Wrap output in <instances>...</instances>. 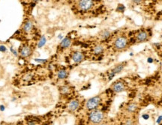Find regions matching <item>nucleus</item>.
<instances>
[{
	"mask_svg": "<svg viewBox=\"0 0 162 125\" xmlns=\"http://www.w3.org/2000/svg\"><path fill=\"white\" fill-rule=\"evenodd\" d=\"M33 76L31 74H26L24 76H23V80L24 81H30L32 80Z\"/></svg>",
	"mask_w": 162,
	"mask_h": 125,
	"instance_id": "nucleus-18",
	"label": "nucleus"
},
{
	"mask_svg": "<svg viewBox=\"0 0 162 125\" xmlns=\"http://www.w3.org/2000/svg\"><path fill=\"white\" fill-rule=\"evenodd\" d=\"M32 52V50L28 46H24L20 50V54L23 57H27Z\"/></svg>",
	"mask_w": 162,
	"mask_h": 125,
	"instance_id": "nucleus-8",
	"label": "nucleus"
},
{
	"mask_svg": "<svg viewBox=\"0 0 162 125\" xmlns=\"http://www.w3.org/2000/svg\"><path fill=\"white\" fill-rule=\"evenodd\" d=\"M0 110H1V111L5 110V106H0Z\"/></svg>",
	"mask_w": 162,
	"mask_h": 125,
	"instance_id": "nucleus-28",
	"label": "nucleus"
},
{
	"mask_svg": "<svg viewBox=\"0 0 162 125\" xmlns=\"http://www.w3.org/2000/svg\"><path fill=\"white\" fill-rule=\"evenodd\" d=\"M0 51H1V52H5L6 51V47L5 46H0Z\"/></svg>",
	"mask_w": 162,
	"mask_h": 125,
	"instance_id": "nucleus-22",
	"label": "nucleus"
},
{
	"mask_svg": "<svg viewBox=\"0 0 162 125\" xmlns=\"http://www.w3.org/2000/svg\"><path fill=\"white\" fill-rule=\"evenodd\" d=\"M125 125H133V121L131 119H128L125 121Z\"/></svg>",
	"mask_w": 162,
	"mask_h": 125,
	"instance_id": "nucleus-21",
	"label": "nucleus"
},
{
	"mask_svg": "<svg viewBox=\"0 0 162 125\" xmlns=\"http://www.w3.org/2000/svg\"><path fill=\"white\" fill-rule=\"evenodd\" d=\"M110 35V32L109 31H104L101 35V39H103V40H105V39L109 37Z\"/></svg>",
	"mask_w": 162,
	"mask_h": 125,
	"instance_id": "nucleus-16",
	"label": "nucleus"
},
{
	"mask_svg": "<svg viewBox=\"0 0 162 125\" xmlns=\"http://www.w3.org/2000/svg\"><path fill=\"white\" fill-rule=\"evenodd\" d=\"M62 37H63V36H62V35H61V34L58 36V38L59 39H62Z\"/></svg>",
	"mask_w": 162,
	"mask_h": 125,
	"instance_id": "nucleus-29",
	"label": "nucleus"
},
{
	"mask_svg": "<svg viewBox=\"0 0 162 125\" xmlns=\"http://www.w3.org/2000/svg\"><path fill=\"white\" fill-rule=\"evenodd\" d=\"M104 51V47L101 45H97L94 48V53L95 55H99L101 54Z\"/></svg>",
	"mask_w": 162,
	"mask_h": 125,
	"instance_id": "nucleus-15",
	"label": "nucleus"
},
{
	"mask_svg": "<svg viewBox=\"0 0 162 125\" xmlns=\"http://www.w3.org/2000/svg\"><path fill=\"white\" fill-rule=\"evenodd\" d=\"M143 118L144 119H148L149 118V115H143Z\"/></svg>",
	"mask_w": 162,
	"mask_h": 125,
	"instance_id": "nucleus-27",
	"label": "nucleus"
},
{
	"mask_svg": "<svg viewBox=\"0 0 162 125\" xmlns=\"http://www.w3.org/2000/svg\"><path fill=\"white\" fill-rule=\"evenodd\" d=\"M101 125H106V124H101Z\"/></svg>",
	"mask_w": 162,
	"mask_h": 125,
	"instance_id": "nucleus-32",
	"label": "nucleus"
},
{
	"mask_svg": "<svg viewBox=\"0 0 162 125\" xmlns=\"http://www.w3.org/2000/svg\"><path fill=\"white\" fill-rule=\"evenodd\" d=\"M123 69H124V65H117L116 67H115L113 69L112 72H113L115 74H116L120 73Z\"/></svg>",
	"mask_w": 162,
	"mask_h": 125,
	"instance_id": "nucleus-14",
	"label": "nucleus"
},
{
	"mask_svg": "<svg viewBox=\"0 0 162 125\" xmlns=\"http://www.w3.org/2000/svg\"><path fill=\"white\" fill-rule=\"evenodd\" d=\"M46 41H47V40H46V37H45L44 36H43V37L40 39L39 43H38V47L41 48V47H42V46H44V44H46Z\"/></svg>",
	"mask_w": 162,
	"mask_h": 125,
	"instance_id": "nucleus-17",
	"label": "nucleus"
},
{
	"mask_svg": "<svg viewBox=\"0 0 162 125\" xmlns=\"http://www.w3.org/2000/svg\"><path fill=\"white\" fill-rule=\"evenodd\" d=\"M113 89L115 92L116 93H119V92H122L125 90V85L122 82H115L113 85Z\"/></svg>",
	"mask_w": 162,
	"mask_h": 125,
	"instance_id": "nucleus-5",
	"label": "nucleus"
},
{
	"mask_svg": "<svg viewBox=\"0 0 162 125\" xmlns=\"http://www.w3.org/2000/svg\"><path fill=\"white\" fill-rule=\"evenodd\" d=\"M137 109V104L134 103H131L128 104V106H127V111L128 112H134Z\"/></svg>",
	"mask_w": 162,
	"mask_h": 125,
	"instance_id": "nucleus-13",
	"label": "nucleus"
},
{
	"mask_svg": "<svg viewBox=\"0 0 162 125\" xmlns=\"http://www.w3.org/2000/svg\"><path fill=\"white\" fill-rule=\"evenodd\" d=\"M115 75H116V74H115L113 72L111 71V72L109 74V75H108V80H111L113 79V78L115 76Z\"/></svg>",
	"mask_w": 162,
	"mask_h": 125,
	"instance_id": "nucleus-20",
	"label": "nucleus"
},
{
	"mask_svg": "<svg viewBox=\"0 0 162 125\" xmlns=\"http://www.w3.org/2000/svg\"><path fill=\"white\" fill-rule=\"evenodd\" d=\"M94 5L93 1H89V0H84V1H80L78 3L79 7L83 11H88L91 9Z\"/></svg>",
	"mask_w": 162,
	"mask_h": 125,
	"instance_id": "nucleus-4",
	"label": "nucleus"
},
{
	"mask_svg": "<svg viewBox=\"0 0 162 125\" xmlns=\"http://www.w3.org/2000/svg\"><path fill=\"white\" fill-rule=\"evenodd\" d=\"M128 44L127 39L125 37H119L116 38V40L114 42L115 47L118 50H122L124 49Z\"/></svg>",
	"mask_w": 162,
	"mask_h": 125,
	"instance_id": "nucleus-3",
	"label": "nucleus"
},
{
	"mask_svg": "<svg viewBox=\"0 0 162 125\" xmlns=\"http://www.w3.org/2000/svg\"><path fill=\"white\" fill-rule=\"evenodd\" d=\"M67 76H68V73L66 71H65V70H60L57 74V76L60 80L65 79V78L67 77Z\"/></svg>",
	"mask_w": 162,
	"mask_h": 125,
	"instance_id": "nucleus-12",
	"label": "nucleus"
},
{
	"mask_svg": "<svg viewBox=\"0 0 162 125\" xmlns=\"http://www.w3.org/2000/svg\"><path fill=\"white\" fill-rule=\"evenodd\" d=\"M83 57H84L83 54L82 52H74L73 55H72V56H71L72 60L74 62H76V63H79V62L82 61L83 59Z\"/></svg>",
	"mask_w": 162,
	"mask_h": 125,
	"instance_id": "nucleus-6",
	"label": "nucleus"
},
{
	"mask_svg": "<svg viewBox=\"0 0 162 125\" xmlns=\"http://www.w3.org/2000/svg\"><path fill=\"white\" fill-rule=\"evenodd\" d=\"M90 121L94 124H98L104 119V114L101 111L95 110L92 112L89 115Z\"/></svg>",
	"mask_w": 162,
	"mask_h": 125,
	"instance_id": "nucleus-1",
	"label": "nucleus"
},
{
	"mask_svg": "<svg viewBox=\"0 0 162 125\" xmlns=\"http://www.w3.org/2000/svg\"><path fill=\"white\" fill-rule=\"evenodd\" d=\"M71 39L69 37H65V38L63 39L60 45H61V46L62 48H67V47H68V46L71 45Z\"/></svg>",
	"mask_w": 162,
	"mask_h": 125,
	"instance_id": "nucleus-10",
	"label": "nucleus"
},
{
	"mask_svg": "<svg viewBox=\"0 0 162 125\" xmlns=\"http://www.w3.org/2000/svg\"><path fill=\"white\" fill-rule=\"evenodd\" d=\"M161 121H162V115H160L158 118V119H157V123L159 124V123L161 122Z\"/></svg>",
	"mask_w": 162,
	"mask_h": 125,
	"instance_id": "nucleus-24",
	"label": "nucleus"
},
{
	"mask_svg": "<svg viewBox=\"0 0 162 125\" xmlns=\"http://www.w3.org/2000/svg\"><path fill=\"white\" fill-rule=\"evenodd\" d=\"M79 106H80L79 101L77 100H73L68 104V109L70 111L74 112V111L77 110V109L79 108Z\"/></svg>",
	"mask_w": 162,
	"mask_h": 125,
	"instance_id": "nucleus-7",
	"label": "nucleus"
},
{
	"mask_svg": "<svg viewBox=\"0 0 162 125\" xmlns=\"http://www.w3.org/2000/svg\"><path fill=\"white\" fill-rule=\"evenodd\" d=\"M69 91H70V88H69L68 86H66V85L61 88V92L62 94H68Z\"/></svg>",
	"mask_w": 162,
	"mask_h": 125,
	"instance_id": "nucleus-19",
	"label": "nucleus"
},
{
	"mask_svg": "<svg viewBox=\"0 0 162 125\" xmlns=\"http://www.w3.org/2000/svg\"><path fill=\"white\" fill-rule=\"evenodd\" d=\"M147 61L149 62V63H152V62H153V59L152 58H148Z\"/></svg>",
	"mask_w": 162,
	"mask_h": 125,
	"instance_id": "nucleus-26",
	"label": "nucleus"
},
{
	"mask_svg": "<svg viewBox=\"0 0 162 125\" xmlns=\"http://www.w3.org/2000/svg\"><path fill=\"white\" fill-rule=\"evenodd\" d=\"M100 103H101V98L99 97H94L87 100L86 106L89 110H93L99 106Z\"/></svg>",
	"mask_w": 162,
	"mask_h": 125,
	"instance_id": "nucleus-2",
	"label": "nucleus"
},
{
	"mask_svg": "<svg viewBox=\"0 0 162 125\" xmlns=\"http://www.w3.org/2000/svg\"><path fill=\"white\" fill-rule=\"evenodd\" d=\"M35 61H37V62H41V63H44V62L47 61V60H45V59H35Z\"/></svg>",
	"mask_w": 162,
	"mask_h": 125,
	"instance_id": "nucleus-23",
	"label": "nucleus"
},
{
	"mask_svg": "<svg viewBox=\"0 0 162 125\" xmlns=\"http://www.w3.org/2000/svg\"><path fill=\"white\" fill-rule=\"evenodd\" d=\"M11 52H13V53L15 55V56H17V52L16 51H15V50H14L13 48H11Z\"/></svg>",
	"mask_w": 162,
	"mask_h": 125,
	"instance_id": "nucleus-25",
	"label": "nucleus"
},
{
	"mask_svg": "<svg viewBox=\"0 0 162 125\" xmlns=\"http://www.w3.org/2000/svg\"><path fill=\"white\" fill-rule=\"evenodd\" d=\"M147 38H148V34L146 33V32H144V31L139 32L137 36V41H140V42H143V41H146L147 40Z\"/></svg>",
	"mask_w": 162,
	"mask_h": 125,
	"instance_id": "nucleus-9",
	"label": "nucleus"
},
{
	"mask_svg": "<svg viewBox=\"0 0 162 125\" xmlns=\"http://www.w3.org/2000/svg\"><path fill=\"white\" fill-rule=\"evenodd\" d=\"M32 27H33L32 23L30 21H27L23 26V31L25 32H29L32 29Z\"/></svg>",
	"mask_w": 162,
	"mask_h": 125,
	"instance_id": "nucleus-11",
	"label": "nucleus"
},
{
	"mask_svg": "<svg viewBox=\"0 0 162 125\" xmlns=\"http://www.w3.org/2000/svg\"><path fill=\"white\" fill-rule=\"evenodd\" d=\"M133 2H134V3H140L142 1H133Z\"/></svg>",
	"mask_w": 162,
	"mask_h": 125,
	"instance_id": "nucleus-30",
	"label": "nucleus"
},
{
	"mask_svg": "<svg viewBox=\"0 0 162 125\" xmlns=\"http://www.w3.org/2000/svg\"><path fill=\"white\" fill-rule=\"evenodd\" d=\"M0 125H2V124H0Z\"/></svg>",
	"mask_w": 162,
	"mask_h": 125,
	"instance_id": "nucleus-33",
	"label": "nucleus"
},
{
	"mask_svg": "<svg viewBox=\"0 0 162 125\" xmlns=\"http://www.w3.org/2000/svg\"><path fill=\"white\" fill-rule=\"evenodd\" d=\"M130 56H133V53H132V52H131V53H130Z\"/></svg>",
	"mask_w": 162,
	"mask_h": 125,
	"instance_id": "nucleus-31",
	"label": "nucleus"
}]
</instances>
